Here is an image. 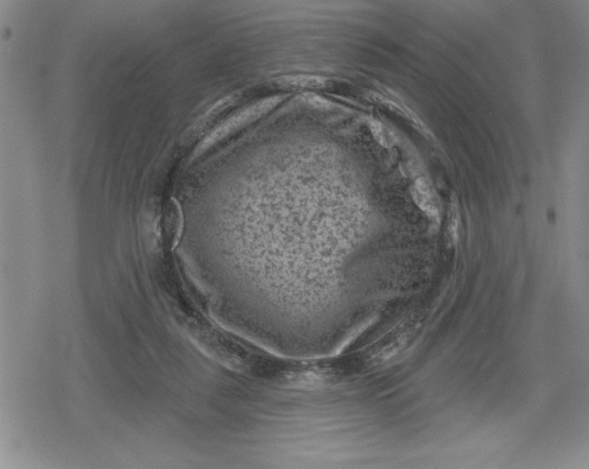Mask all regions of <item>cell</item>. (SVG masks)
<instances>
[{"mask_svg": "<svg viewBox=\"0 0 589 469\" xmlns=\"http://www.w3.org/2000/svg\"><path fill=\"white\" fill-rule=\"evenodd\" d=\"M276 86L284 90L293 89H310L321 90L326 89L329 86V81L317 76H281L273 81Z\"/></svg>", "mask_w": 589, "mask_h": 469, "instance_id": "cell-2", "label": "cell"}, {"mask_svg": "<svg viewBox=\"0 0 589 469\" xmlns=\"http://www.w3.org/2000/svg\"><path fill=\"white\" fill-rule=\"evenodd\" d=\"M286 97V95L272 96V97L263 99V100L258 101V103L244 108V109L240 111L238 114H236L234 116H232V119H230V121H227L226 123L222 125L218 130H216V132L213 133V135L210 136V137L207 139L203 144H201L198 151H203V150L210 146V144L213 143V141H215L216 138H219L220 136L223 135L224 132L227 133L229 130L238 129V128L244 126V125L251 123V122L257 121V119L261 118V116L268 114L270 111L274 109V108L277 107L279 104H281L282 102H283Z\"/></svg>", "mask_w": 589, "mask_h": 469, "instance_id": "cell-1", "label": "cell"}, {"mask_svg": "<svg viewBox=\"0 0 589 469\" xmlns=\"http://www.w3.org/2000/svg\"><path fill=\"white\" fill-rule=\"evenodd\" d=\"M459 210L456 204H451L448 223V238L449 243H455L458 240V230H459Z\"/></svg>", "mask_w": 589, "mask_h": 469, "instance_id": "cell-4", "label": "cell"}, {"mask_svg": "<svg viewBox=\"0 0 589 469\" xmlns=\"http://www.w3.org/2000/svg\"><path fill=\"white\" fill-rule=\"evenodd\" d=\"M412 191H413V197L418 205L425 210L430 217H437V204H435L434 196H432L428 184L423 180H418Z\"/></svg>", "mask_w": 589, "mask_h": 469, "instance_id": "cell-3", "label": "cell"}]
</instances>
